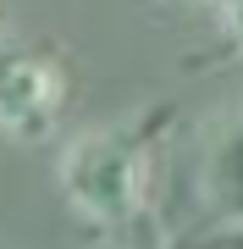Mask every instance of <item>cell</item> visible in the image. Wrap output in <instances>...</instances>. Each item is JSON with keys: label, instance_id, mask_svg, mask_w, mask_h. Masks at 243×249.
I'll use <instances>...</instances> for the list:
<instances>
[{"label": "cell", "instance_id": "cell-1", "mask_svg": "<svg viewBox=\"0 0 243 249\" xmlns=\"http://www.w3.org/2000/svg\"><path fill=\"white\" fill-rule=\"evenodd\" d=\"M155 178V139L149 127H99L66 144L61 155V194L83 222L116 232L149 211Z\"/></svg>", "mask_w": 243, "mask_h": 249}, {"label": "cell", "instance_id": "cell-4", "mask_svg": "<svg viewBox=\"0 0 243 249\" xmlns=\"http://www.w3.org/2000/svg\"><path fill=\"white\" fill-rule=\"evenodd\" d=\"M227 22H232V39H238V50H243V0L227 6Z\"/></svg>", "mask_w": 243, "mask_h": 249}, {"label": "cell", "instance_id": "cell-3", "mask_svg": "<svg viewBox=\"0 0 243 249\" xmlns=\"http://www.w3.org/2000/svg\"><path fill=\"white\" fill-rule=\"evenodd\" d=\"M205 194H210V211H216L221 222L243 227V111L232 122H221V133L210 139Z\"/></svg>", "mask_w": 243, "mask_h": 249}, {"label": "cell", "instance_id": "cell-2", "mask_svg": "<svg viewBox=\"0 0 243 249\" xmlns=\"http://www.w3.org/2000/svg\"><path fill=\"white\" fill-rule=\"evenodd\" d=\"M61 106H66V67L28 39H6L0 45V133L17 144H39L55 133Z\"/></svg>", "mask_w": 243, "mask_h": 249}, {"label": "cell", "instance_id": "cell-5", "mask_svg": "<svg viewBox=\"0 0 243 249\" xmlns=\"http://www.w3.org/2000/svg\"><path fill=\"white\" fill-rule=\"evenodd\" d=\"M194 6H232V0H194Z\"/></svg>", "mask_w": 243, "mask_h": 249}]
</instances>
